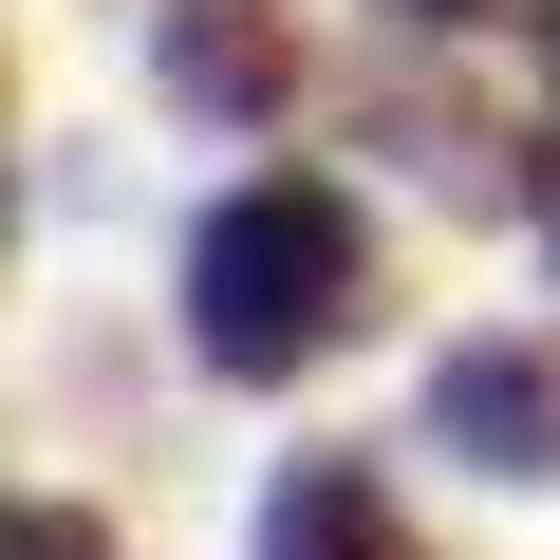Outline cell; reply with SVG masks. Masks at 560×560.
Here are the masks:
<instances>
[{
	"label": "cell",
	"instance_id": "obj_1",
	"mask_svg": "<svg viewBox=\"0 0 560 560\" xmlns=\"http://www.w3.org/2000/svg\"><path fill=\"white\" fill-rule=\"evenodd\" d=\"M355 318H374V224H355L337 187L261 168V187H224V206L187 224V355H206V374H300V355H337Z\"/></svg>",
	"mask_w": 560,
	"mask_h": 560
},
{
	"label": "cell",
	"instance_id": "obj_2",
	"mask_svg": "<svg viewBox=\"0 0 560 560\" xmlns=\"http://www.w3.org/2000/svg\"><path fill=\"white\" fill-rule=\"evenodd\" d=\"M430 448H467L486 486H560V355L541 337H448L430 355Z\"/></svg>",
	"mask_w": 560,
	"mask_h": 560
},
{
	"label": "cell",
	"instance_id": "obj_3",
	"mask_svg": "<svg viewBox=\"0 0 560 560\" xmlns=\"http://www.w3.org/2000/svg\"><path fill=\"white\" fill-rule=\"evenodd\" d=\"M261 560H411V523H393V486L355 448H300L261 486Z\"/></svg>",
	"mask_w": 560,
	"mask_h": 560
},
{
	"label": "cell",
	"instance_id": "obj_4",
	"mask_svg": "<svg viewBox=\"0 0 560 560\" xmlns=\"http://www.w3.org/2000/svg\"><path fill=\"white\" fill-rule=\"evenodd\" d=\"M150 75L187 113H280V38H261V0H168L150 20Z\"/></svg>",
	"mask_w": 560,
	"mask_h": 560
},
{
	"label": "cell",
	"instance_id": "obj_5",
	"mask_svg": "<svg viewBox=\"0 0 560 560\" xmlns=\"http://www.w3.org/2000/svg\"><path fill=\"white\" fill-rule=\"evenodd\" d=\"M20 560H113V523H94V504H38V523H20Z\"/></svg>",
	"mask_w": 560,
	"mask_h": 560
},
{
	"label": "cell",
	"instance_id": "obj_6",
	"mask_svg": "<svg viewBox=\"0 0 560 560\" xmlns=\"http://www.w3.org/2000/svg\"><path fill=\"white\" fill-rule=\"evenodd\" d=\"M393 20H411V38H448V20H504V0H393Z\"/></svg>",
	"mask_w": 560,
	"mask_h": 560
},
{
	"label": "cell",
	"instance_id": "obj_7",
	"mask_svg": "<svg viewBox=\"0 0 560 560\" xmlns=\"http://www.w3.org/2000/svg\"><path fill=\"white\" fill-rule=\"evenodd\" d=\"M541 243H560V150H541Z\"/></svg>",
	"mask_w": 560,
	"mask_h": 560
},
{
	"label": "cell",
	"instance_id": "obj_8",
	"mask_svg": "<svg viewBox=\"0 0 560 560\" xmlns=\"http://www.w3.org/2000/svg\"><path fill=\"white\" fill-rule=\"evenodd\" d=\"M541 38H560V0H541Z\"/></svg>",
	"mask_w": 560,
	"mask_h": 560
}]
</instances>
